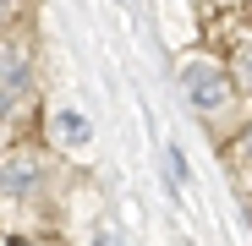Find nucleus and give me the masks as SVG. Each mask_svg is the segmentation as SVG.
Here are the masks:
<instances>
[{
    "instance_id": "4",
    "label": "nucleus",
    "mask_w": 252,
    "mask_h": 246,
    "mask_svg": "<svg viewBox=\"0 0 252 246\" xmlns=\"http://www.w3.org/2000/svg\"><path fill=\"white\" fill-rule=\"evenodd\" d=\"M38 186V164L28 153H6V197H28Z\"/></svg>"
},
{
    "instance_id": "1",
    "label": "nucleus",
    "mask_w": 252,
    "mask_h": 246,
    "mask_svg": "<svg viewBox=\"0 0 252 246\" xmlns=\"http://www.w3.org/2000/svg\"><path fill=\"white\" fill-rule=\"evenodd\" d=\"M181 88H187L192 109H203V115H220V109L236 99V82H230L214 60H187V66H181Z\"/></svg>"
},
{
    "instance_id": "2",
    "label": "nucleus",
    "mask_w": 252,
    "mask_h": 246,
    "mask_svg": "<svg viewBox=\"0 0 252 246\" xmlns=\"http://www.w3.org/2000/svg\"><path fill=\"white\" fill-rule=\"evenodd\" d=\"M50 142H61V148H88V142H94V120L82 115L77 104L50 109Z\"/></svg>"
},
{
    "instance_id": "5",
    "label": "nucleus",
    "mask_w": 252,
    "mask_h": 246,
    "mask_svg": "<svg viewBox=\"0 0 252 246\" xmlns=\"http://www.w3.org/2000/svg\"><path fill=\"white\" fill-rule=\"evenodd\" d=\"M236 82H241V88L252 93V44H247V50L236 55Z\"/></svg>"
},
{
    "instance_id": "3",
    "label": "nucleus",
    "mask_w": 252,
    "mask_h": 246,
    "mask_svg": "<svg viewBox=\"0 0 252 246\" xmlns=\"http://www.w3.org/2000/svg\"><path fill=\"white\" fill-rule=\"evenodd\" d=\"M6 109H17V104H28V55H22V44L17 38H6Z\"/></svg>"
},
{
    "instance_id": "7",
    "label": "nucleus",
    "mask_w": 252,
    "mask_h": 246,
    "mask_svg": "<svg viewBox=\"0 0 252 246\" xmlns=\"http://www.w3.org/2000/svg\"><path fill=\"white\" fill-rule=\"evenodd\" d=\"M99 246H121V241H115V235H99Z\"/></svg>"
},
{
    "instance_id": "6",
    "label": "nucleus",
    "mask_w": 252,
    "mask_h": 246,
    "mask_svg": "<svg viewBox=\"0 0 252 246\" xmlns=\"http://www.w3.org/2000/svg\"><path fill=\"white\" fill-rule=\"evenodd\" d=\"M241 159H247V164H252V126H247V132H241Z\"/></svg>"
}]
</instances>
